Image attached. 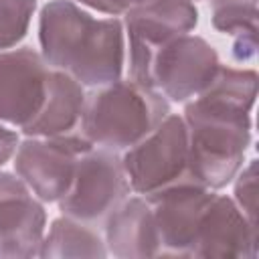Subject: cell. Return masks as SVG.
Returning a JSON list of instances; mask_svg holds the SVG:
<instances>
[{
    "mask_svg": "<svg viewBox=\"0 0 259 259\" xmlns=\"http://www.w3.org/2000/svg\"><path fill=\"white\" fill-rule=\"evenodd\" d=\"M168 113L170 101L160 91L117 79L85 97L79 134L93 146L119 154L144 140Z\"/></svg>",
    "mask_w": 259,
    "mask_h": 259,
    "instance_id": "3957f363",
    "label": "cell"
},
{
    "mask_svg": "<svg viewBox=\"0 0 259 259\" xmlns=\"http://www.w3.org/2000/svg\"><path fill=\"white\" fill-rule=\"evenodd\" d=\"M235 182V202L243 214L257 225V160H251L247 166H241Z\"/></svg>",
    "mask_w": 259,
    "mask_h": 259,
    "instance_id": "ac0fdd59",
    "label": "cell"
},
{
    "mask_svg": "<svg viewBox=\"0 0 259 259\" xmlns=\"http://www.w3.org/2000/svg\"><path fill=\"white\" fill-rule=\"evenodd\" d=\"M212 196L214 190L194 180H182L144 196L152 208L158 257H192L196 229Z\"/></svg>",
    "mask_w": 259,
    "mask_h": 259,
    "instance_id": "9c48e42d",
    "label": "cell"
},
{
    "mask_svg": "<svg viewBox=\"0 0 259 259\" xmlns=\"http://www.w3.org/2000/svg\"><path fill=\"white\" fill-rule=\"evenodd\" d=\"M130 194L121 156L105 148H89L77 160L67 192L57 200L59 210L85 225L105 221Z\"/></svg>",
    "mask_w": 259,
    "mask_h": 259,
    "instance_id": "5b68a950",
    "label": "cell"
},
{
    "mask_svg": "<svg viewBox=\"0 0 259 259\" xmlns=\"http://www.w3.org/2000/svg\"><path fill=\"white\" fill-rule=\"evenodd\" d=\"M255 49H257V30H243V32H237L235 34V40H233V59L235 61H249L253 59L255 55Z\"/></svg>",
    "mask_w": 259,
    "mask_h": 259,
    "instance_id": "ffe728a7",
    "label": "cell"
},
{
    "mask_svg": "<svg viewBox=\"0 0 259 259\" xmlns=\"http://www.w3.org/2000/svg\"><path fill=\"white\" fill-rule=\"evenodd\" d=\"M53 67L30 47L0 51V121L20 132L40 113Z\"/></svg>",
    "mask_w": 259,
    "mask_h": 259,
    "instance_id": "30bf717a",
    "label": "cell"
},
{
    "mask_svg": "<svg viewBox=\"0 0 259 259\" xmlns=\"http://www.w3.org/2000/svg\"><path fill=\"white\" fill-rule=\"evenodd\" d=\"M123 34L117 16L95 18L75 0H51L38 16V42L47 65L89 89L121 79Z\"/></svg>",
    "mask_w": 259,
    "mask_h": 259,
    "instance_id": "7a4b0ae2",
    "label": "cell"
},
{
    "mask_svg": "<svg viewBox=\"0 0 259 259\" xmlns=\"http://www.w3.org/2000/svg\"><path fill=\"white\" fill-rule=\"evenodd\" d=\"M257 253V225L243 214L231 196L214 194L200 217L192 257L255 259Z\"/></svg>",
    "mask_w": 259,
    "mask_h": 259,
    "instance_id": "7c38bea8",
    "label": "cell"
},
{
    "mask_svg": "<svg viewBox=\"0 0 259 259\" xmlns=\"http://www.w3.org/2000/svg\"><path fill=\"white\" fill-rule=\"evenodd\" d=\"M198 22V12L186 0H146L123 14L130 42V79L148 87L154 55L170 40L188 34Z\"/></svg>",
    "mask_w": 259,
    "mask_h": 259,
    "instance_id": "8992f818",
    "label": "cell"
},
{
    "mask_svg": "<svg viewBox=\"0 0 259 259\" xmlns=\"http://www.w3.org/2000/svg\"><path fill=\"white\" fill-rule=\"evenodd\" d=\"M107 253L119 259L158 257V235L150 202L144 196H130L105 219Z\"/></svg>",
    "mask_w": 259,
    "mask_h": 259,
    "instance_id": "4fadbf2b",
    "label": "cell"
},
{
    "mask_svg": "<svg viewBox=\"0 0 259 259\" xmlns=\"http://www.w3.org/2000/svg\"><path fill=\"white\" fill-rule=\"evenodd\" d=\"M121 166L130 190L148 196L182 180L188 174V134L182 115L168 113L144 140L127 148Z\"/></svg>",
    "mask_w": 259,
    "mask_h": 259,
    "instance_id": "277c9868",
    "label": "cell"
},
{
    "mask_svg": "<svg viewBox=\"0 0 259 259\" xmlns=\"http://www.w3.org/2000/svg\"><path fill=\"white\" fill-rule=\"evenodd\" d=\"M186 2H198V0H186Z\"/></svg>",
    "mask_w": 259,
    "mask_h": 259,
    "instance_id": "7402d4cb",
    "label": "cell"
},
{
    "mask_svg": "<svg viewBox=\"0 0 259 259\" xmlns=\"http://www.w3.org/2000/svg\"><path fill=\"white\" fill-rule=\"evenodd\" d=\"M85 87L71 75L53 69L40 113L22 130L26 138H57L77 134L85 107Z\"/></svg>",
    "mask_w": 259,
    "mask_h": 259,
    "instance_id": "5bb4252c",
    "label": "cell"
},
{
    "mask_svg": "<svg viewBox=\"0 0 259 259\" xmlns=\"http://www.w3.org/2000/svg\"><path fill=\"white\" fill-rule=\"evenodd\" d=\"M221 67L217 51L196 34H182L162 47L150 65L148 87L168 101L186 103L202 93Z\"/></svg>",
    "mask_w": 259,
    "mask_h": 259,
    "instance_id": "52a82bcc",
    "label": "cell"
},
{
    "mask_svg": "<svg viewBox=\"0 0 259 259\" xmlns=\"http://www.w3.org/2000/svg\"><path fill=\"white\" fill-rule=\"evenodd\" d=\"M18 134L0 121V166H4L18 148Z\"/></svg>",
    "mask_w": 259,
    "mask_h": 259,
    "instance_id": "44dd1931",
    "label": "cell"
},
{
    "mask_svg": "<svg viewBox=\"0 0 259 259\" xmlns=\"http://www.w3.org/2000/svg\"><path fill=\"white\" fill-rule=\"evenodd\" d=\"M93 148L79 132L57 138H26L14 152L16 176L42 202H57L69 188L77 160Z\"/></svg>",
    "mask_w": 259,
    "mask_h": 259,
    "instance_id": "ba28073f",
    "label": "cell"
},
{
    "mask_svg": "<svg viewBox=\"0 0 259 259\" xmlns=\"http://www.w3.org/2000/svg\"><path fill=\"white\" fill-rule=\"evenodd\" d=\"M257 97V73L219 67L210 85L186 101L188 174L194 182L219 190L243 166L251 144V109Z\"/></svg>",
    "mask_w": 259,
    "mask_h": 259,
    "instance_id": "6da1fadb",
    "label": "cell"
},
{
    "mask_svg": "<svg viewBox=\"0 0 259 259\" xmlns=\"http://www.w3.org/2000/svg\"><path fill=\"white\" fill-rule=\"evenodd\" d=\"M212 26L225 34L257 30V0H210Z\"/></svg>",
    "mask_w": 259,
    "mask_h": 259,
    "instance_id": "2e32d148",
    "label": "cell"
},
{
    "mask_svg": "<svg viewBox=\"0 0 259 259\" xmlns=\"http://www.w3.org/2000/svg\"><path fill=\"white\" fill-rule=\"evenodd\" d=\"M107 255L105 241L85 223L59 217L51 223L49 233L42 237L38 257L42 259H67V257H89V259H103Z\"/></svg>",
    "mask_w": 259,
    "mask_h": 259,
    "instance_id": "9a60e30c",
    "label": "cell"
},
{
    "mask_svg": "<svg viewBox=\"0 0 259 259\" xmlns=\"http://www.w3.org/2000/svg\"><path fill=\"white\" fill-rule=\"evenodd\" d=\"M83 6H89L101 14H107V16H121L125 14L127 10H132L134 6L146 2V0H75Z\"/></svg>",
    "mask_w": 259,
    "mask_h": 259,
    "instance_id": "d6986e66",
    "label": "cell"
},
{
    "mask_svg": "<svg viewBox=\"0 0 259 259\" xmlns=\"http://www.w3.org/2000/svg\"><path fill=\"white\" fill-rule=\"evenodd\" d=\"M45 225L42 200L18 176L0 172V259L38 257Z\"/></svg>",
    "mask_w": 259,
    "mask_h": 259,
    "instance_id": "8fae6325",
    "label": "cell"
},
{
    "mask_svg": "<svg viewBox=\"0 0 259 259\" xmlns=\"http://www.w3.org/2000/svg\"><path fill=\"white\" fill-rule=\"evenodd\" d=\"M36 0H0V51L14 49L28 32Z\"/></svg>",
    "mask_w": 259,
    "mask_h": 259,
    "instance_id": "e0dca14e",
    "label": "cell"
}]
</instances>
